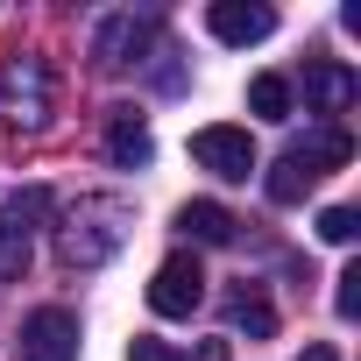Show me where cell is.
Returning a JSON list of instances; mask_svg holds the SVG:
<instances>
[{"label":"cell","mask_w":361,"mask_h":361,"mask_svg":"<svg viewBox=\"0 0 361 361\" xmlns=\"http://www.w3.org/2000/svg\"><path fill=\"white\" fill-rule=\"evenodd\" d=\"M128 234H135V206L114 199V192H92V199H78L64 213L57 255H64V269H99V262H114L128 248Z\"/></svg>","instance_id":"6da1fadb"},{"label":"cell","mask_w":361,"mask_h":361,"mask_svg":"<svg viewBox=\"0 0 361 361\" xmlns=\"http://www.w3.org/2000/svg\"><path fill=\"white\" fill-rule=\"evenodd\" d=\"M57 114V78L43 57H0V128L43 135Z\"/></svg>","instance_id":"7a4b0ae2"},{"label":"cell","mask_w":361,"mask_h":361,"mask_svg":"<svg viewBox=\"0 0 361 361\" xmlns=\"http://www.w3.org/2000/svg\"><path fill=\"white\" fill-rule=\"evenodd\" d=\"M50 213L43 192H15V199H0V283H22L29 276V255H36V220Z\"/></svg>","instance_id":"3957f363"},{"label":"cell","mask_w":361,"mask_h":361,"mask_svg":"<svg viewBox=\"0 0 361 361\" xmlns=\"http://www.w3.org/2000/svg\"><path fill=\"white\" fill-rule=\"evenodd\" d=\"M206 305V269H199V255H163L156 262V276H149V312L156 319H192Z\"/></svg>","instance_id":"277c9868"},{"label":"cell","mask_w":361,"mask_h":361,"mask_svg":"<svg viewBox=\"0 0 361 361\" xmlns=\"http://www.w3.org/2000/svg\"><path fill=\"white\" fill-rule=\"evenodd\" d=\"M192 163L199 170H213V177H227V185H248L255 177V142H248V128H199L192 135Z\"/></svg>","instance_id":"5b68a950"},{"label":"cell","mask_w":361,"mask_h":361,"mask_svg":"<svg viewBox=\"0 0 361 361\" xmlns=\"http://www.w3.org/2000/svg\"><path fill=\"white\" fill-rule=\"evenodd\" d=\"M149 50H156V15H106V22L92 29L99 71H128V64H142Z\"/></svg>","instance_id":"8992f818"},{"label":"cell","mask_w":361,"mask_h":361,"mask_svg":"<svg viewBox=\"0 0 361 361\" xmlns=\"http://www.w3.org/2000/svg\"><path fill=\"white\" fill-rule=\"evenodd\" d=\"M22 361H78V319L64 305H43L22 319Z\"/></svg>","instance_id":"52a82bcc"},{"label":"cell","mask_w":361,"mask_h":361,"mask_svg":"<svg viewBox=\"0 0 361 361\" xmlns=\"http://www.w3.org/2000/svg\"><path fill=\"white\" fill-rule=\"evenodd\" d=\"M206 29L220 36V43H262L269 29H276V15L262 8V0H213V8H206Z\"/></svg>","instance_id":"ba28073f"},{"label":"cell","mask_w":361,"mask_h":361,"mask_svg":"<svg viewBox=\"0 0 361 361\" xmlns=\"http://www.w3.org/2000/svg\"><path fill=\"white\" fill-rule=\"evenodd\" d=\"M149 156H156L149 121H142L135 106H114V114H106V163H114V170H142Z\"/></svg>","instance_id":"9c48e42d"},{"label":"cell","mask_w":361,"mask_h":361,"mask_svg":"<svg viewBox=\"0 0 361 361\" xmlns=\"http://www.w3.org/2000/svg\"><path fill=\"white\" fill-rule=\"evenodd\" d=\"M283 156H290V163H298V170L312 177V185H319L326 170H340V163H354V135H347V128H319V135H305V142H290Z\"/></svg>","instance_id":"30bf717a"},{"label":"cell","mask_w":361,"mask_h":361,"mask_svg":"<svg viewBox=\"0 0 361 361\" xmlns=\"http://www.w3.org/2000/svg\"><path fill=\"white\" fill-rule=\"evenodd\" d=\"M361 99V78L347 64H305V106L312 114H347Z\"/></svg>","instance_id":"8fae6325"},{"label":"cell","mask_w":361,"mask_h":361,"mask_svg":"<svg viewBox=\"0 0 361 361\" xmlns=\"http://www.w3.org/2000/svg\"><path fill=\"white\" fill-rule=\"evenodd\" d=\"M234 227H241V220H234L227 206H213V199H192L185 213H177V234L199 241V248H227V241H234Z\"/></svg>","instance_id":"7c38bea8"},{"label":"cell","mask_w":361,"mask_h":361,"mask_svg":"<svg viewBox=\"0 0 361 361\" xmlns=\"http://www.w3.org/2000/svg\"><path fill=\"white\" fill-rule=\"evenodd\" d=\"M227 326L248 333V340H269V333H276V305H269L255 283H241V290H227Z\"/></svg>","instance_id":"4fadbf2b"},{"label":"cell","mask_w":361,"mask_h":361,"mask_svg":"<svg viewBox=\"0 0 361 361\" xmlns=\"http://www.w3.org/2000/svg\"><path fill=\"white\" fill-rule=\"evenodd\" d=\"M248 106H255L262 121H290V78H276V71L248 78Z\"/></svg>","instance_id":"5bb4252c"},{"label":"cell","mask_w":361,"mask_h":361,"mask_svg":"<svg viewBox=\"0 0 361 361\" xmlns=\"http://www.w3.org/2000/svg\"><path fill=\"white\" fill-rule=\"evenodd\" d=\"M354 234H361V213H354V206H326V213H319V241H333V248H347Z\"/></svg>","instance_id":"9a60e30c"},{"label":"cell","mask_w":361,"mask_h":361,"mask_svg":"<svg viewBox=\"0 0 361 361\" xmlns=\"http://www.w3.org/2000/svg\"><path fill=\"white\" fill-rule=\"evenodd\" d=\"M333 283H340V290H333V312H340V319H361V262H347Z\"/></svg>","instance_id":"2e32d148"},{"label":"cell","mask_w":361,"mask_h":361,"mask_svg":"<svg viewBox=\"0 0 361 361\" xmlns=\"http://www.w3.org/2000/svg\"><path fill=\"white\" fill-rule=\"evenodd\" d=\"M128 361H185V354H177L170 340H149V333H142V340L128 347Z\"/></svg>","instance_id":"e0dca14e"},{"label":"cell","mask_w":361,"mask_h":361,"mask_svg":"<svg viewBox=\"0 0 361 361\" xmlns=\"http://www.w3.org/2000/svg\"><path fill=\"white\" fill-rule=\"evenodd\" d=\"M192 361H227V340H206V347H199Z\"/></svg>","instance_id":"ac0fdd59"},{"label":"cell","mask_w":361,"mask_h":361,"mask_svg":"<svg viewBox=\"0 0 361 361\" xmlns=\"http://www.w3.org/2000/svg\"><path fill=\"white\" fill-rule=\"evenodd\" d=\"M298 361H340V354H333V347H305Z\"/></svg>","instance_id":"d6986e66"}]
</instances>
